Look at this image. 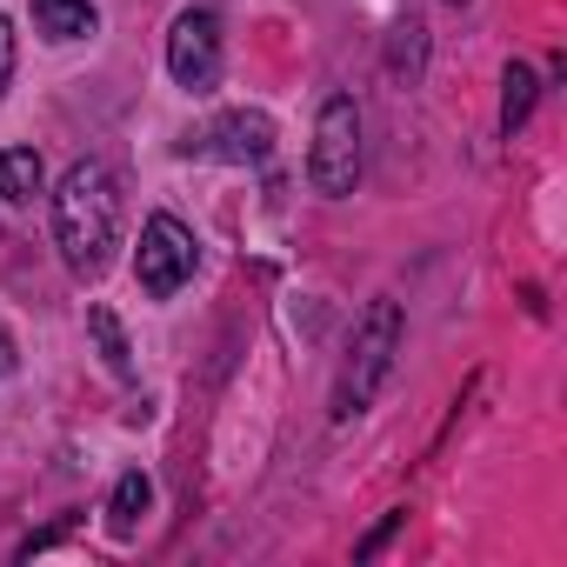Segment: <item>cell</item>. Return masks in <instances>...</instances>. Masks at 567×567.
Returning <instances> with one entry per match:
<instances>
[{
    "label": "cell",
    "mask_w": 567,
    "mask_h": 567,
    "mask_svg": "<svg viewBox=\"0 0 567 567\" xmlns=\"http://www.w3.org/2000/svg\"><path fill=\"white\" fill-rule=\"evenodd\" d=\"M54 240L81 280H101L121 247V181L101 161H74L54 194Z\"/></svg>",
    "instance_id": "1"
},
{
    "label": "cell",
    "mask_w": 567,
    "mask_h": 567,
    "mask_svg": "<svg viewBox=\"0 0 567 567\" xmlns=\"http://www.w3.org/2000/svg\"><path fill=\"white\" fill-rule=\"evenodd\" d=\"M394 354H401V308H394V301H374V308L361 315L354 341H348L341 374H334V401H328V408H334V421H354V414L381 394V381H388Z\"/></svg>",
    "instance_id": "2"
},
{
    "label": "cell",
    "mask_w": 567,
    "mask_h": 567,
    "mask_svg": "<svg viewBox=\"0 0 567 567\" xmlns=\"http://www.w3.org/2000/svg\"><path fill=\"white\" fill-rule=\"evenodd\" d=\"M308 181H315V194H328V200L354 194V181H361V107H354L348 94H328V101H321L315 147H308Z\"/></svg>",
    "instance_id": "3"
},
{
    "label": "cell",
    "mask_w": 567,
    "mask_h": 567,
    "mask_svg": "<svg viewBox=\"0 0 567 567\" xmlns=\"http://www.w3.org/2000/svg\"><path fill=\"white\" fill-rule=\"evenodd\" d=\"M194 260H200L194 234H187L174 214H154V220L141 227V260H134L141 295H147V301H167V295H181L187 280H194Z\"/></svg>",
    "instance_id": "4"
},
{
    "label": "cell",
    "mask_w": 567,
    "mask_h": 567,
    "mask_svg": "<svg viewBox=\"0 0 567 567\" xmlns=\"http://www.w3.org/2000/svg\"><path fill=\"white\" fill-rule=\"evenodd\" d=\"M167 68L187 94H214L220 87V14L214 8H187L167 34Z\"/></svg>",
    "instance_id": "5"
},
{
    "label": "cell",
    "mask_w": 567,
    "mask_h": 567,
    "mask_svg": "<svg viewBox=\"0 0 567 567\" xmlns=\"http://www.w3.org/2000/svg\"><path fill=\"white\" fill-rule=\"evenodd\" d=\"M187 147H200V154H214V161H234V167H260L267 154H274V121L267 114H220L200 141H187Z\"/></svg>",
    "instance_id": "6"
},
{
    "label": "cell",
    "mask_w": 567,
    "mask_h": 567,
    "mask_svg": "<svg viewBox=\"0 0 567 567\" xmlns=\"http://www.w3.org/2000/svg\"><path fill=\"white\" fill-rule=\"evenodd\" d=\"M34 28L48 41H81L94 34V0H34Z\"/></svg>",
    "instance_id": "7"
},
{
    "label": "cell",
    "mask_w": 567,
    "mask_h": 567,
    "mask_svg": "<svg viewBox=\"0 0 567 567\" xmlns=\"http://www.w3.org/2000/svg\"><path fill=\"white\" fill-rule=\"evenodd\" d=\"M34 194H41V154L8 147L0 154V200H34Z\"/></svg>",
    "instance_id": "8"
},
{
    "label": "cell",
    "mask_w": 567,
    "mask_h": 567,
    "mask_svg": "<svg viewBox=\"0 0 567 567\" xmlns=\"http://www.w3.org/2000/svg\"><path fill=\"white\" fill-rule=\"evenodd\" d=\"M147 501H154V481H147V474H121V487H114V501H107V527H114V534H134L141 514H147Z\"/></svg>",
    "instance_id": "9"
},
{
    "label": "cell",
    "mask_w": 567,
    "mask_h": 567,
    "mask_svg": "<svg viewBox=\"0 0 567 567\" xmlns=\"http://www.w3.org/2000/svg\"><path fill=\"white\" fill-rule=\"evenodd\" d=\"M87 328H94V341H101V361H107V374H134V354H127V334H121V321H114V308H87Z\"/></svg>",
    "instance_id": "10"
},
{
    "label": "cell",
    "mask_w": 567,
    "mask_h": 567,
    "mask_svg": "<svg viewBox=\"0 0 567 567\" xmlns=\"http://www.w3.org/2000/svg\"><path fill=\"white\" fill-rule=\"evenodd\" d=\"M501 87H507V94H501V127L514 134V127H527V114H534V87H540V81L514 61V68L501 74Z\"/></svg>",
    "instance_id": "11"
},
{
    "label": "cell",
    "mask_w": 567,
    "mask_h": 567,
    "mask_svg": "<svg viewBox=\"0 0 567 567\" xmlns=\"http://www.w3.org/2000/svg\"><path fill=\"white\" fill-rule=\"evenodd\" d=\"M8 81H14V28L0 14V94H8Z\"/></svg>",
    "instance_id": "12"
},
{
    "label": "cell",
    "mask_w": 567,
    "mask_h": 567,
    "mask_svg": "<svg viewBox=\"0 0 567 567\" xmlns=\"http://www.w3.org/2000/svg\"><path fill=\"white\" fill-rule=\"evenodd\" d=\"M401 520H408V514H388V520H381V527H374V534H368V540H361V560H368V554H381V540H388V534H394V527H401Z\"/></svg>",
    "instance_id": "13"
},
{
    "label": "cell",
    "mask_w": 567,
    "mask_h": 567,
    "mask_svg": "<svg viewBox=\"0 0 567 567\" xmlns=\"http://www.w3.org/2000/svg\"><path fill=\"white\" fill-rule=\"evenodd\" d=\"M8 374H14V334L0 328V381H8Z\"/></svg>",
    "instance_id": "14"
},
{
    "label": "cell",
    "mask_w": 567,
    "mask_h": 567,
    "mask_svg": "<svg viewBox=\"0 0 567 567\" xmlns=\"http://www.w3.org/2000/svg\"><path fill=\"white\" fill-rule=\"evenodd\" d=\"M447 8H467V0H447Z\"/></svg>",
    "instance_id": "15"
}]
</instances>
